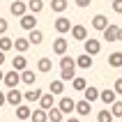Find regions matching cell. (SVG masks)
Instances as JSON below:
<instances>
[{
  "label": "cell",
  "mask_w": 122,
  "mask_h": 122,
  "mask_svg": "<svg viewBox=\"0 0 122 122\" xmlns=\"http://www.w3.org/2000/svg\"><path fill=\"white\" fill-rule=\"evenodd\" d=\"M0 2H2V0H0Z\"/></svg>",
  "instance_id": "46"
},
{
  "label": "cell",
  "mask_w": 122,
  "mask_h": 122,
  "mask_svg": "<svg viewBox=\"0 0 122 122\" xmlns=\"http://www.w3.org/2000/svg\"><path fill=\"white\" fill-rule=\"evenodd\" d=\"M28 9L32 14H39L44 9V0H28Z\"/></svg>",
  "instance_id": "29"
},
{
  "label": "cell",
  "mask_w": 122,
  "mask_h": 122,
  "mask_svg": "<svg viewBox=\"0 0 122 122\" xmlns=\"http://www.w3.org/2000/svg\"><path fill=\"white\" fill-rule=\"evenodd\" d=\"M0 122H2V120H0Z\"/></svg>",
  "instance_id": "47"
},
{
  "label": "cell",
  "mask_w": 122,
  "mask_h": 122,
  "mask_svg": "<svg viewBox=\"0 0 122 122\" xmlns=\"http://www.w3.org/2000/svg\"><path fill=\"white\" fill-rule=\"evenodd\" d=\"M99 99H102L106 106H111L113 102H117V92H115L113 88H106V90H102V92H99Z\"/></svg>",
  "instance_id": "8"
},
{
  "label": "cell",
  "mask_w": 122,
  "mask_h": 122,
  "mask_svg": "<svg viewBox=\"0 0 122 122\" xmlns=\"http://www.w3.org/2000/svg\"><path fill=\"white\" fill-rule=\"evenodd\" d=\"M67 48H69V41L65 39L62 35L58 37V39H53V53L55 55H65V53H67Z\"/></svg>",
  "instance_id": "7"
},
{
  "label": "cell",
  "mask_w": 122,
  "mask_h": 122,
  "mask_svg": "<svg viewBox=\"0 0 122 122\" xmlns=\"http://www.w3.org/2000/svg\"><path fill=\"white\" fill-rule=\"evenodd\" d=\"M48 90H51L53 95H62V92H65V81H62V78H55V81H51Z\"/></svg>",
  "instance_id": "25"
},
{
  "label": "cell",
  "mask_w": 122,
  "mask_h": 122,
  "mask_svg": "<svg viewBox=\"0 0 122 122\" xmlns=\"http://www.w3.org/2000/svg\"><path fill=\"white\" fill-rule=\"evenodd\" d=\"M117 30H120L117 23H108V25L102 30V37H104L106 41H117Z\"/></svg>",
  "instance_id": "3"
},
{
  "label": "cell",
  "mask_w": 122,
  "mask_h": 122,
  "mask_svg": "<svg viewBox=\"0 0 122 122\" xmlns=\"http://www.w3.org/2000/svg\"><path fill=\"white\" fill-rule=\"evenodd\" d=\"M106 25H108V19H106L104 14H95V19H92V28L102 32V30H104Z\"/></svg>",
  "instance_id": "14"
},
{
  "label": "cell",
  "mask_w": 122,
  "mask_h": 122,
  "mask_svg": "<svg viewBox=\"0 0 122 122\" xmlns=\"http://www.w3.org/2000/svg\"><path fill=\"white\" fill-rule=\"evenodd\" d=\"M71 39H78V41H85L88 39V28L85 25H71Z\"/></svg>",
  "instance_id": "9"
},
{
  "label": "cell",
  "mask_w": 122,
  "mask_h": 122,
  "mask_svg": "<svg viewBox=\"0 0 122 122\" xmlns=\"http://www.w3.org/2000/svg\"><path fill=\"white\" fill-rule=\"evenodd\" d=\"M5 62V51H0V65Z\"/></svg>",
  "instance_id": "43"
},
{
  "label": "cell",
  "mask_w": 122,
  "mask_h": 122,
  "mask_svg": "<svg viewBox=\"0 0 122 122\" xmlns=\"http://www.w3.org/2000/svg\"><path fill=\"white\" fill-rule=\"evenodd\" d=\"M99 92H102V90H97L95 85H88V88L83 90V97H85L88 102H97V99H99Z\"/></svg>",
  "instance_id": "21"
},
{
  "label": "cell",
  "mask_w": 122,
  "mask_h": 122,
  "mask_svg": "<svg viewBox=\"0 0 122 122\" xmlns=\"http://www.w3.org/2000/svg\"><path fill=\"white\" fill-rule=\"evenodd\" d=\"M28 39H30V44H32V46H39L41 41H44V32L35 28V30H30V35H28Z\"/></svg>",
  "instance_id": "18"
},
{
  "label": "cell",
  "mask_w": 122,
  "mask_h": 122,
  "mask_svg": "<svg viewBox=\"0 0 122 122\" xmlns=\"http://www.w3.org/2000/svg\"><path fill=\"white\" fill-rule=\"evenodd\" d=\"M83 46H85V53H88V55H97L99 51H102L99 39H85V41H83Z\"/></svg>",
  "instance_id": "10"
},
{
  "label": "cell",
  "mask_w": 122,
  "mask_h": 122,
  "mask_svg": "<svg viewBox=\"0 0 122 122\" xmlns=\"http://www.w3.org/2000/svg\"><path fill=\"white\" fill-rule=\"evenodd\" d=\"M76 113H78V115H90V113H92V102H88V99L76 102Z\"/></svg>",
  "instance_id": "12"
},
{
  "label": "cell",
  "mask_w": 122,
  "mask_h": 122,
  "mask_svg": "<svg viewBox=\"0 0 122 122\" xmlns=\"http://www.w3.org/2000/svg\"><path fill=\"white\" fill-rule=\"evenodd\" d=\"M35 78H37V76H35V71H30V69H23V71H21V81L28 83V85H32Z\"/></svg>",
  "instance_id": "31"
},
{
  "label": "cell",
  "mask_w": 122,
  "mask_h": 122,
  "mask_svg": "<svg viewBox=\"0 0 122 122\" xmlns=\"http://www.w3.org/2000/svg\"><path fill=\"white\" fill-rule=\"evenodd\" d=\"M12 69H16V71H23V69H28V58H23V53L16 55L12 60Z\"/></svg>",
  "instance_id": "16"
},
{
  "label": "cell",
  "mask_w": 122,
  "mask_h": 122,
  "mask_svg": "<svg viewBox=\"0 0 122 122\" xmlns=\"http://www.w3.org/2000/svg\"><path fill=\"white\" fill-rule=\"evenodd\" d=\"M48 120L51 122H62L65 120V113H62L58 106H53V108H48Z\"/></svg>",
  "instance_id": "27"
},
{
  "label": "cell",
  "mask_w": 122,
  "mask_h": 122,
  "mask_svg": "<svg viewBox=\"0 0 122 122\" xmlns=\"http://www.w3.org/2000/svg\"><path fill=\"white\" fill-rule=\"evenodd\" d=\"M14 48H16L19 53H25L28 48H30V39H28V37H16V39H14Z\"/></svg>",
  "instance_id": "15"
},
{
  "label": "cell",
  "mask_w": 122,
  "mask_h": 122,
  "mask_svg": "<svg viewBox=\"0 0 122 122\" xmlns=\"http://www.w3.org/2000/svg\"><path fill=\"white\" fill-rule=\"evenodd\" d=\"M30 115H32V111L28 108L25 104H19V106H16V117H19V120H30Z\"/></svg>",
  "instance_id": "24"
},
{
  "label": "cell",
  "mask_w": 122,
  "mask_h": 122,
  "mask_svg": "<svg viewBox=\"0 0 122 122\" xmlns=\"http://www.w3.org/2000/svg\"><path fill=\"white\" fill-rule=\"evenodd\" d=\"M90 2H92V0H76V5H78V7H88Z\"/></svg>",
  "instance_id": "39"
},
{
  "label": "cell",
  "mask_w": 122,
  "mask_h": 122,
  "mask_svg": "<svg viewBox=\"0 0 122 122\" xmlns=\"http://www.w3.org/2000/svg\"><path fill=\"white\" fill-rule=\"evenodd\" d=\"M53 92L51 95H41L39 97V108H44V111H48V108H53Z\"/></svg>",
  "instance_id": "26"
},
{
  "label": "cell",
  "mask_w": 122,
  "mask_h": 122,
  "mask_svg": "<svg viewBox=\"0 0 122 122\" xmlns=\"http://www.w3.org/2000/svg\"><path fill=\"white\" fill-rule=\"evenodd\" d=\"M53 69V62H51V58H39V62H37V71H41V74H48Z\"/></svg>",
  "instance_id": "20"
},
{
  "label": "cell",
  "mask_w": 122,
  "mask_h": 122,
  "mask_svg": "<svg viewBox=\"0 0 122 122\" xmlns=\"http://www.w3.org/2000/svg\"><path fill=\"white\" fill-rule=\"evenodd\" d=\"M67 0H51V9H53V12H58V14H62L65 12V9H67Z\"/></svg>",
  "instance_id": "30"
},
{
  "label": "cell",
  "mask_w": 122,
  "mask_h": 122,
  "mask_svg": "<svg viewBox=\"0 0 122 122\" xmlns=\"http://www.w3.org/2000/svg\"><path fill=\"white\" fill-rule=\"evenodd\" d=\"M5 81V71H2V69H0V83Z\"/></svg>",
  "instance_id": "44"
},
{
  "label": "cell",
  "mask_w": 122,
  "mask_h": 122,
  "mask_svg": "<svg viewBox=\"0 0 122 122\" xmlns=\"http://www.w3.org/2000/svg\"><path fill=\"white\" fill-rule=\"evenodd\" d=\"M21 28H23V30H28V32L37 28V19H35L32 12H28V14H23V16H21Z\"/></svg>",
  "instance_id": "6"
},
{
  "label": "cell",
  "mask_w": 122,
  "mask_h": 122,
  "mask_svg": "<svg viewBox=\"0 0 122 122\" xmlns=\"http://www.w3.org/2000/svg\"><path fill=\"white\" fill-rule=\"evenodd\" d=\"M65 122H81V120H78V117H67Z\"/></svg>",
  "instance_id": "41"
},
{
  "label": "cell",
  "mask_w": 122,
  "mask_h": 122,
  "mask_svg": "<svg viewBox=\"0 0 122 122\" xmlns=\"http://www.w3.org/2000/svg\"><path fill=\"white\" fill-rule=\"evenodd\" d=\"M67 67H76V60L65 53V55H60V69H67Z\"/></svg>",
  "instance_id": "33"
},
{
  "label": "cell",
  "mask_w": 122,
  "mask_h": 122,
  "mask_svg": "<svg viewBox=\"0 0 122 122\" xmlns=\"http://www.w3.org/2000/svg\"><path fill=\"white\" fill-rule=\"evenodd\" d=\"M5 104H7V95H5V92H0V106H5Z\"/></svg>",
  "instance_id": "40"
},
{
  "label": "cell",
  "mask_w": 122,
  "mask_h": 122,
  "mask_svg": "<svg viewBox=\"0 0 122 122\" xmlns=\"http://www.w3.org/2000/svg\"><path fill=\"white\" fill-rule=\"evenodd\" d=\"M117 41H122V25H120V30H117Z\"/></svg>",
  "instance_id": "42"
},
{
  "label": "cell",
  "mask_w": 122,
  "mask_h": 122,
  "mask_svg": "<svg viewBox=\"0 0 122 122\" xmlns=\"http://www.w3.org/2000/svg\"><path fill=\"white\" fill-rule=\"evenodd\" d=\"M113 90H115L117 95H122V78H117V81H115V85H113Z\"/></svg>",
  "instance_id": "38"
},
{
  "label": "cell",
  "mask_w": 122,
  "mask_h": 122,
  "mask_svg": "<svg viewBox=\"0 0 122 122\" xmlns=\"http://www.w3.org/2000/svg\"><path fill=\"white\" fill-rule=\"evenodd\" d=\"M25 99H23V92H19V88H9V92H7V104L9 106H19V104H23Z\"/></svg>",
  "instance_id": "2"
},
{
  "label": "cell",
  "mask_w": 122,
  "mask_h": 122,
  "mask_svg": "<svg viewBox=\"0 0 122 122\" xmlns=\"http://www.w3.org/2000/svg\"><path fill=\"white\" fill-rule=\"evenodd\" d=\"M9 12H12V16H23V14H28V2H23V0H14L12 5H9Z\"/></svg>",
  "instance_id": "5"
},
{
  "label": "cell",
  "mask_w": 122,
  "mask_h": 122,
  "mask_svg": "<svg viewBox=\"0 0 122 122\" xmlns=\"http://www.w3.org/2000/svg\"><path fill=\"white\" fill-rule=\"evenodd\" d=\"M111 113H113V117H120L122 120V102H113L111 104Z\"/></svg>",
  "instance_id": "35"
},
{
  "label": "cell",
  "mask_w": 122,
  "mask_h": 122,
  "mask_svg": "<svg viewBox=\"0 0 122 122\" xmlns=\"http://www.w3.org/2000/svg\"><path fill=\"white\" fill-rule=\"evenodd\" d=\"M113 12L122 14V0H113Z\"/></svg>",
  "instance_id": "37"
},
{
  "label": "cell",
  "mask_w": 122,
  "mask_h": 122,
  "mask_svg": "<svg viewBox=\"0 0 122 122\" xmlns=\"http://www.w3.org/2000/svg\"><path fill=\"white\" fill-rule=\"evenodd\" d=\"M21 122H30V120H21Z\"/></svg>",
  "instance_id": "45"
},
{
  "label": "cell",
  "mask_w": 122,
  "mask_h": 122,
  "mask_svg": "<svg viewBox=\"0 0 122 122\" xmlns=\"http://www.w3.org/2000/svg\"><path fill=\"white\" fill-rule=\"evenodd\" d=\"M44 95L39 88H35V90H28V92H23V99H25L28 104H32V102H39V97Z\"/></svg>",
  "instance_id": "17"
},
{
  "label": "cell",
  "mask_w": 122,
  "mask_h": 122,
  "mask_svg": "<svg viewBox=\"0 0 122 122\" xmlns=\"http://www.w3.org/2000/svg\"><path fill=\"white\" fill-rule=\"evenodd\" d=\"M7 85V88H19L21 83V71H16V69H12V71H7L5 74V81H2Z\"/></svg>",
  "instance_id": "4"
},
{
  "label": "cell",
  "mask_w": 122,
  "mask_h": 122,
  "mask_svg": "<svg viewBox=\"0 0 122 122\" xmlns=\"http://www.w3.org/2000/svg\"><path fill=\"white\" fill-rule=\"evenodd\" d=\"M76 76V67H67V69H60V78L62 81H71Z\"/></svg>",
  "instance_id": "32"
},
{
  "label": "cell",
  "mask_w": 122,
  "mask_h": 122,
  "mask_svg": "<svg viewBox=\"0 0 122 122\" xmlns=\"http://www.w3.org/2000/svg\"><path fill=\"white\" fill-rule=\"evenodd\" d=\"M108 65H111V67H115V69L122 67V51H113V53L108 55Z\"/></svg>",
  "instance_id": "22"
},
{
  "label": "cell",
  "mask_w": 122,
  "mask_h": 122,
  "mask_svg": "<svg viewBox=\"0 0 122 122\" xmlns=\"http://www.w3.org/2000/svg\"><path fill=\"white\" fill-rule=\"evenodd\" d=\"M58 108H60L62 113H71V111H76V102L71 97H62L60 104H58Z\"/></svg>",
  "instance_id": "11"
},
{
  "label": "cell",
  "mask_w": 122,
  "mask_h": 122,
  "mask_svg": "<svg viewBox=\"0 0 122 122\" xmlns=\"http://www.w3.org/2000/svg\"><path fill=\"white\" fill-rule=\"evenodd\" d=\"M12 48H14V39L7 37V35H2V37H0V51L7 53V51H12Z\"/></svg>",
  "instance_id": "28"
},
{
  "label": "cell",
  "mask_w": 122,
  "mask_h": 122,
  "mask_svg": "<svg viewBox=\"0 0 122 122\" xmlns=\"http://www.w3.org/2000/svg\"><path fill=\"white\" fill-rule=\"evenodd\" d=\"M97 122H113V113L111 111H99L97 113Z\"/></svg>",
  "instance_id": "34"
},
{
  "label": "cell",
  "mask_w": 122,
  "mask_h": 122,
  "mask_svg": "<svg viewBox=\"0 0 122 122\" xmlns=\"http://www.w3.org/2000/svg\"><path fill=\"white\" fill-rule=\"evenodd\" d=\"M7 28H9V25H7V21L0 16V37H2V35H7Z\"/></svg>",
  "instance_id": "36"
},
{
  "label": "cell",
  "mask_w": 122,
  "mask_h": 122,
  "mask_svg": "<svg viewBox=\"0 0 122 122\" xmlns=\"http://www.w3.org/2000/svg\"><path fill=\"white\" fill-rule=\"evenodd\" d=\"M71 88H74L76 92H83V90L88 88V81H85L83 76H74V78H71Z\"/></svg>",
  "instance_id": "23"
},
{
  "label": "cell",
  "mask_w": 122,
  "mask_h": 122,
  "mask_svg": "<svg viewBox=\"0 0 122 122\" xmlns=\"http://www.w3.org/2000/svg\"><path fill=\"white\" fill-rule=\"evenodd\" d=\"M53 28H55V32L58 35H65L71 30V21L67 19V16H58V19L53 21Z\"/></svg>",
  "instance_id": "1"
},
{
  "label": "cell",
  "mask_w": 122,
  "mask_h": 122,
  "mask_svg": "<svg viewBox=\"0 0 122 122\" xmlns=\"http://www.w3.org/2000/svg\"><path fill=\"white\" fill-rule=\"evenodd\" d=\"M30 122H48V111L44 108H35L32 115H30Z\"/></svg>",
  "instance_id": "13"
},
{
  "label": "cell",
  "mask_w": 122,
  "mask_h": 122,
  "mask_svg": "<svg viewBox=\"0 0 122 122\" xmlns=\"http://www.w3.org/2000/svg\"><path fill=\"white\" fill-rule=\"evenodd\" d=\"M76 67H81V69H90V67H92V55H88V53L78 55V58H76Z\"/></svg>",
  "instance_id": "19"
}]
</instances>
